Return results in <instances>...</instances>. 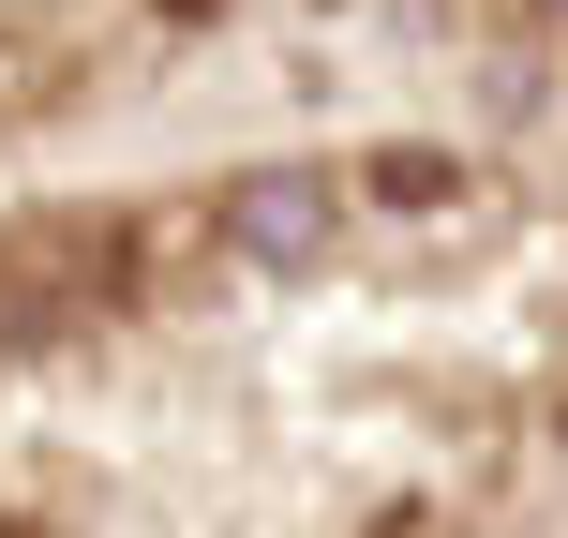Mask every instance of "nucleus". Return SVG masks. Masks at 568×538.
I'll return each instance as SVG.
<instances>
[{
  "instance_id": "f257e3e1",
  "label": "nucleus",
  "mask_w": 568,
  "mask_h": 538,
  "mask_svg": "<svg viewBox=\"0 0 568 538\" xmlns=\"http://www.w3.org/2000/svg\"><path fill=\"white\" fill-rule=\"evenodd\" d=\"M0 255L45 270V284H75V300H135L150 284V225L135 210H30V225H0Z\"/></svg>"
},
{
  "instance_id": "f03ea898",
  "label": "nucleus",
  "mask_w": 568,
  "mask_h": 538,
  "mask_svg": "<svg viewBox=\"0 0 568 538\" xmlns=\"http://www.w3.org/2000/svg\"><path fill=\"white\" fill-rule=\"evenodd\" d=\"M225 240H240L255 270H314V255L344 240V195H329L314 165H255V180L225 195Z\"/></svg>"
},
{
  "instance_id": "7ed1b4c3",
  "label": "nucleus",
  "mask_w": 568,
  "mask_h": 538,
  "mask_svg": "<svg viewBox=\"0 0 568 538\" xmlns=\"http://www.w3.org/2000/svg\"><path fill=\"white\" fill-rule=\"evenodd\" d=\"M374 195H389V210H449L464 165H449V150H374Z\"/></svg>"
},
{
  "instance_id": "20e7f679",
  "label": "nucleus",
  "mask_w": 568,
  "mask_h": 538,
  "mask_svg": "<svg viewBox=\"0 0 568 538\" xmlns=\"http://www.w3.org/2000/svg\"><path fill=\"white\" fill-rule=\"evenodd\" d=\"M165 16H210V0H165Z\"/></svg>"
},
{
  "instance_id": "39448f33",
  "label": "nucleus",
  "mask_w": 568,
  "mask_h": 538,
  "mask_svg": "<svg viewBox=\"0 0 568 538\" xmlns=\"http://www.w3.org/2000/svg\"><path fill=\"white\" fill-rule=\"evenodd\" d=\"M554 16H568V0H554Z\"/></svg>"
}]
</instances>
